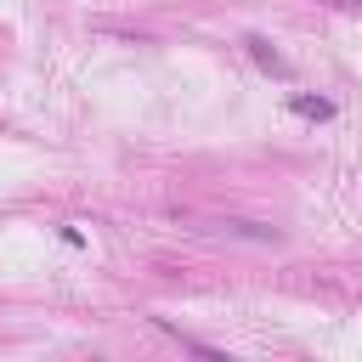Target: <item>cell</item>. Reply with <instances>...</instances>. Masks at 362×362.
Instances as JSON below:
<instances>
[{
	"label": "cell",
	"mask_w": 362,
	"mask_h": 362,
	"mask_svg": "<svg viewBox=\"0 0 362 362\" xmlns=\"http://www.w3.org/2000/svg\"><path fill=\"white\" fill-rule=\"evenodd\" d=\"M288 107H294L300 119H334V102H328V96H288Z\"/></svg>",
	"instance_id": "1"
},
{
	"label": "cell",
	"mask_w": 362,
	"mask_h": 362,
	"mask_svg": "<svg viewBox=\"0 0 362 362\" xmlns=\"http://www.w3.org/2000/svg\"><path fill=\"white\" fill-rule=\"evenodd\" d=\"M243 45H249V57H255V62H260V68H272V74H288V68H283V57H277V51H272V45H266V40H260V34H249V40H243Z\"/></svg>",
	"instance_id": "2"
}]
</instances>
